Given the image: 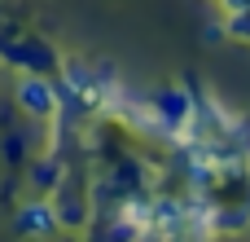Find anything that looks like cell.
<instances>
[{
  "mask_svg": "<svg viewBox=\"0 0 250 242\" xmlns=\"http://www.w3.org/2000/svg\"><path fill=\"white\" fill-rule=\"evenodd\" d=\"M0 62L13 66V71H35V75H57L62 71V53L44 35L22 31V26H0Z\"/></svg>",
  "mask_w": 250,
  "mask_h": 242,
  "instance_id": "6da1fadb",
  "label": "cell"
},
{
  "mask_svg": "<svg viewBox=\"0 0 250 242\" xmlns=\"http://www.w3.org/2000/svg\"><path fill=\"white\" fill-rule=\"evenodd\" d=\"M48 203H53L57 225L66 234H88V225H92V198H88V176L79 172V163H66V172L53 185Z\"/></svg>",
  "mask_w": 250,
  "mask_h": 242,
  "instance_id": "7a4b0ae2",
  "label": "cell"
},
{
  "mask_svg": "<svg viewBox=\"0 0 250 242\" xmlns=\"http://www.w3.org/2000/svg\"><path fill=\"white\" fill-rule=\"evenodd\" d=\"M13 106L35 119V123H48L57 115V75H35V71H18V84H13Z\"/></svg>",
  "mask_w": 250,
  "mask_h": 242,
  "instance_id": "3957f363",
  "label": "cell"
},
{
  "mask_svg": "<svg viewBox=\"0 0 250 242\" xmlns=\"http://www.w3.org/2000/svg\"><path fill=\"white\" fill-rule=\"evenodd\" d=\"M57 229L62 225H57V212H53L48 194H31L26 203H18V212H13V234L18 238H48Z\"/></svg>",
  "mask_w": 250,
  "mask_h": 242,
  "instance_id": "277c9868",
  "label": "cell"
},
{
  "mask_svg": "<svg viewBox=\"0 0 250 242\" xmlns=\"http://www.w3.org/2000/svg\"><path fill=\"white\" fill-rule=\"evenodd\" d=\"M62 172H66V159L57 150H44V154L26 159V185H31V194H53V185L62 181Z\"/></svg>",
  "mask_w": 250,
  "mask_h": 242,
  "instance_id": "5b68a950",
  "label": "cell"
},
{
  "mask_svg": "<svg viewBox=\"0 0 250 242\" xmlns=\"http://www.w3.org/2000/svg\"><path fill=\"white\" fill-rule=\"evenodd\" d=\"M224 35L250 44V4H246V9H237V13H224Z\"/></svg>",
  "mask_w": 250,
  "mask_h": 242,
  "instance_id": "8992f818",
  "label": "cell"
},
{
  "mask_svg": "<svg viewBox=\"0 0 250 242\" xmlns=\"http://www.w3.org/2000/svg\"><path fill=\"white\" fill-rule=\"evenodd\" d=\"M4 159H9L13 168L31 159V154H26V137H22V132H4Z\"/></svg>",
  "mask_w": 250,
  "mask_h": 242,
  "instance_id": "52a82bcc",
  "label": "cell"
},
{
  "mask_svg": "<svg viewBox=\"0 0 250 242\" xmlns=\"http://www.w3.org/2000/svg\"><path fill=\"white\" fill-rule=\"evenodd\" d=\"M202 40H207V44H220V40H224V22H211V26L202 31Z\"/></svg>",
  "mask_w": 250,
  "mask_h": 242,
  "instance_id": "ba28073f",
  "label": "cell"
},
{
  "mask_svg": "<svg viewBox=\"0 0 250 242\" xmlns=\"http://www.w3.org/2000/svg\"><path fill=\"white\" fill-rule=\"evenodd\" d=\"M250 0H220V9H224V13H237V9H246Z\"/></svg>",
  "mask_w": 250,
  "mask_h": 242,
  "instance_id": "9c48e42d",
  "label": "cell"
}]
</instances>
